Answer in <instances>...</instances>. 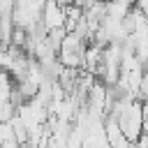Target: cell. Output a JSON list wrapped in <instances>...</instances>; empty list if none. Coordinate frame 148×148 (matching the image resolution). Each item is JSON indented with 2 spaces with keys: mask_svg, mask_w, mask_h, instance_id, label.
<instances>
[{
  "mask_svg": "<svg viewBox=\"0 0 148 148\" xmlns=\"http://www.w3.org/2000/svg\"><path fill=\"white\" fill-rule=\"evenodd\" d=\"M116 120H118V127H120L123 136H125L130 143H134V141L143 134V104H141V99L130 102V104L116 116Z\"/></svg>",
  "mask_w": 148,
  "mask_h": 148,
  "instance_id": "obj_1",
  "label": "cell"
},
{
  "mask_svg": "<svg viewBox=\"0 0 148 148\" xmlns=\"http://www.w3.org/2000/svg\"><path fill=\"white\" fill-rule=\"evenodd\" d=\"M39 21H42V25L46 28V32L53 30V28H62V25H65V7L58 5L56 0H46L44 7H42Z\"/></svg>",
  "mask_w": 148,
  "mask_h": 148,
  "instance_id": "obj_2",
  "label": "cell"
},
{
  "mask_svg": "<svg viewBox=\"0 0 148 148\" xmlns=\"http://www.w3.org/2000/svg\"><path fill=\"white\" fill-rule=\"evenodd\" d=\"M130 9H132V5H127L123 0H106V16H111V18H125L130 14Z\"/></svg>",
  "mask_w": 148,
  "mask_h": 148,
  "instance_id": "obj_3",
  "label": "cell"
},
{
  "mask_svg": "<svg viewBox=\"0 0 148 148\" xmlns=\"http://www.w3.org/2000/svg\"><path fill=\"white\" fill-rule=\"evenodd\" d=\"M65 35H67L65 25H62V28H53V30H49V32H46V42H49V44H51L56 51H60V44H62Z\"/></svg>",
  "mask_w": 148,
  "mask_h": 148,
  "instance_id": "obj_4",
  "label": "cell"
},
{
  "mask_svg": "<svg viewBox=\"0 0 148 148\" xmlns=\"http://www.w3.org/2000/svg\"><path fill=\"white\" fill-rule=\"evenodd\" d=\"M14 116H16V106H14L12 102L0 104V120H2V123H9Z\"/></svg>",
  "mask_w": 148,
  "mask_h": 148,
  "instance_id": "obj_5",
  "label": "cell"
},
{
  "mask_svg": "<svg viewBox=\"0 0 148 148\" xmlns=\"http://www.w3.org/2000/svg\"><path fill=\"white\" fill-rule=\"evenodd\" d=\"M7 141H16L14 139V130L9 123H2L0 125V143H7Z\"/></svg>",
  "mask_w": 148,
  "mask_h": 148,
  "instance_id": "obj_6",
  "label": "cell"
},
{
  "mask_svg": "<svg viewBox=\"0 0 148 148\" xmlns=\"http://www.w3.org/2000/svg\"><path fill=\"white\" fill-rule=\"evenodd\" d=\"M16 7V0H0V16H12Z\"/></svg>",
  "mask_w": 148,
  "mask_h": 148,
  "instance_id": "obj_7",
  "label": "cell"
},
{
  "mask_svg": "<svg viewBox=\"0 0 148 148\" xmlns=\"http://www.w3.org/2000/svg\"><path fill=\"white\" fill-rule=\"evenodd\" d=\"M72 2H74L79 9H83V12H86V9H90V7H92L97 0H72Z\"/></svg>",
  "mask_w": 148,
  "mask_h": 148,
  "instance_id": "obj_8",
  "label": "cell"
},
{
  "mask_svg": "<svg viewBox=\"0 0 148 148\" xmlns=\"http://www.w3.org/2000/svg\"><path fill=\"white\" fill-rule=\"evenodd\" d=\"M2 148H25V146H21L18 141H7V143H2Z\"/></svg>",
  "mask_w": 148,
  "mask_h": 148,
  "instance_id": "obj_9",
  "label": "cell"
},
{
  "mask_svg": "<svg viewBox=\"0 0 148 148\" xmlns=\"http://www.w3.org/2000/svg\"><path fill=\"white\" fill-rule=\"evenodd\" d=\"M56 2H58V5H62V7H67V5L72 2V0H56Z\"/></svg>",
  "mask_w": 148,
  "mask_h": 148,
  "instance_id": "obj_10",
  "label": "cell"
},
{
  "mask_svg": "<svg viewBox=\"0 0 148 148\" xmlns=\"http://www.w3.org/2000/svg\"><path fill=\"white\" fill-rule=\"evenodd\" d=\"M123 2H127V5H132V7H134V0H123Z\"/></svg>",
  "mask_w": 148,
  "mask_h": 148,
  "instance_id": "obj_11",
  "label": "cell"
},
{
  "mask_svg": "<svg viewBox=\"0 0 148 148\" xmlns=\"http://www.w3.org/2000/svg\"><path fill=\"white\" fill-rule=\"evenodd\" d=\"M0 125H2V120H0Z\"/></svg>",
  "mask_w": 148,
  "mask_h": 148,
  "instance_id": "obj_12",
  "label": "cell"
},
{
  "mask_svg": "<svg viewBox=\"0 0 148 148\" xmlns=\"http://www.w3.org/2000/svg\"><path fill=\"white\" fill-rule=\"evenodd\" d=\"M0 148H2V143H0Z\"/></svg>",
  "mask_w": 148,
  "mask_h": 148,
  "instance_id": "obj_13",
  "label": "cell"
}]
</instances>
